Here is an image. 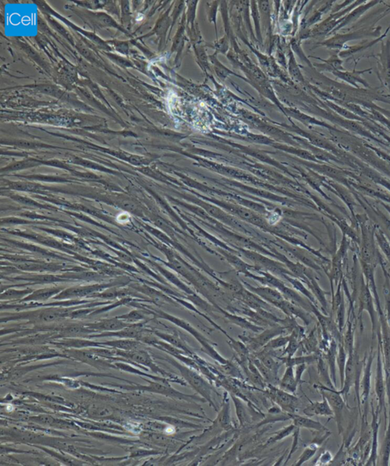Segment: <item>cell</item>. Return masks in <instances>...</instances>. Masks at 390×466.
<instances>
[{
  "label": "cell",
  "mask_w": 390,
  "mask_h": 466,
  "mask_svg": "<svg viewBox=\"0 0 390 466\" xmlns=\"http://www.w3.org/2000/svg\"><path fill=\"white\" fill-rule=\"evenodd\" d=\"M176 366L189 385L191 386L195 392H198L202 398H204L210 404V405L216 410V405L212 400L211 393L213 391L212 386L198 373H197L196 370L194 369L191 368V367H183L179 364H176Z\"/></svg>",
  "instance_id": "1"
},
{
  "label": "cell",
  "mask_w": 390,
  "mask_h": 466,
  "mask_svg": "<svg viewBox=\"0 0 390 466\" xmlns=\"http://www.w3.org/2000/svg\"><path fill=\"white\" fill-rule=\"evenodd\" d=\"M322 396L325 397L329 404L330 407L332 409L334 413V418L337 424L339 433L343 432V410L345 408V401L342 395H341L336 389H331L326 385L321 384L319 386Z\"/></svg>",
  "instance_id": "2"
},
{
  "label": "cell",
  "mask_w": 390,
  "mask_h": 466,
  "mask_svg": "<svg viewBox=\"0 0 390 466\" xmlns=\"http://www.w3.org/2000/svg\"><path fill=\"white\" fill-rule=\"evenodd\" d=\"M267 392L271 399L284 411L293 415L297 410L298 399L293 394L289 393L280 387L277 389L275 385L271 384H269Z\"/></svg>",
  "instance_id": "3"
},
{
  "label": "cell",
  "mask_w": 390,
  "mask_h": 466,
  "mask_svg": "<svg viewBox=\"0 0 390 466\" xmlns=\"http://www.w3.org/2000/svg\"><path fill=\"white\" fill-rule=\"evenodd\" d=\"M377 373H376L375 389L376 396L378 403V408L380 411L384 410V416L386 418V422H387V411L386 407V384L385 379L384 367H383V356L380 347L378 348V355H377Z\"/></svg>",
  "instance_id": "4"
},
{
  "label": "cell",
  "mask_w": 390,
  "mask_h": 466,
  "mask_svg": "<svg viewBox=\"0 0 390 466\" xmlns=\"http://www.w3.org/2000/svg\"><path fill=\"white\" fill-rule=\"evenodd\" d=\"M287 327H282V326H273L271 328L268 329L262 332L260 334L253 338L250 336H239V338L243 341L248 349L253 350V351H258L262 347H265L268 344L271 340L274 339L275 336H280L285 333Z\"/></svg>",
  "instance_id": "5"
},
{
  "label": "cell",
  "mask_w": 390,
  "mask_h": 466,
  "mask_svg": "<svg viewBox=\"0 0 390 466\" xmlns=\"http://www.w3.org/2000/svg\"><path fill=\"white\" fill-rule=\"evenodd\" d=\"M375 353L374 351H371L367 358L366 362L363 364V368H362L361 381H360V387H361V395L360 397V405L365 407V415L362 417L363 419L367 420V415H368V400H369L370 394H371V376H372L373 361H374Z\"/></svg>",
  "instance_id": "6"
},
{
  "label": "cell",
  "mask_w": 390,
  "mask_h": 466,
  "mask_svg": "<svg viewBox=\"0 0 390 466\" xmlns=\"http://www.w3.org/2000/svg\"><path fill=\"white\" fill-rule=\"evenodd\" d=\"M372 424H371V429H372V437H371V450L370 456L368 457V461L365 462L366 465H377V458H378V433L379 427H380V420L378 421L379 413L380 410L377 407V410H374L372 407Z\"/></svg>",
  "instance_id": "7"
},
{
  "label": "cell",
  "mask_w": 390,
  "mask_h": 466,
  "mask_svg": "<svg viewBox=\"0 0 390 466\" xmlns=\"http://www.w3.org/2000/svg\"><path fill=\"white\" fill-rule=\"evenodd\" d=\"M305 416L315 417H334L332 409L330 407L328 401L325 397L322 396V401H310V404L303 410Z\"/></svg>",
  "instance_id": "8"
},
{
  "label": "cell",
  "mask_w": 390,
  "mask_h": 466,
  "mask_svg": "<svg viewBox=\"0 0 390 466\" xmlns=\"http://www.w3.org/2000/svg\"><path fill=\"white\" fill-rule=\"evenodd\" d=\"M339 344L336 340L331 339L330 341L328 350L324 353V359L326 361L329 368L330 376L335 387H337V377H336V364H337V353Z\"/></svg>",
  "instance_id": "9"
},
{
  "label": "cell",
  "mask_w": 390,
  "mask_h": 466,
  "mask_svg": "<svg viewBox=\"0 0 390 466\" xmlns=\"http://www.w3.org/2000/svg\"><path fill=\"white\" fill-rule=\"evenodd\" d=\"M291 418L293 420V424L299 428H305L310 430H314L320 433H325L329 431L323 424H321L319 421H314V420L310 418V417H302L299 415H291Z\"/></svg>",
  "instance_id": "10"
},
{
  "label": "cell",
  "mask_w": 390,
  "mask_h": 466,
  "mask_svg": "<svg viewBox=\"0 0 390 466\" xmlns=\"http://www.w3.org/2000/svg\"><path fill=\"white\" fill-rule=\"evenodd\" d=\"M297 385L298 382L295 377L293 367H287L283 378L279 382V387L294 395L297 389Z\"/></svg>",
  "instance_id": "11"
},
{
  "label": "cell",
  "mask_w": 390,
  "mask_h": 466,
  "mask_svg": "<svg viewBox=\"0 0 390 466\" xmlns=\"http://www.w3.org/2000/svg\"><path fill=\"white\" fill-rule=\"evenodd\" d=\"M319 355H310V356H300L298 357H284L278 358L281 359L283 364L286 365V367H296L299 364H313L314 363H317L319 359Z\"/></svg>",
  "instance_id": "12"
},
{
  "label": "cell",
  "mask_w": 390,
  "mask_h": 466,
  "mask_svg": "<svg viewBox=\"0 0 390 466\" xmlns=\"http://www.w3.org/2000/svg\"><path fill=\"white\" fill-rule=\"evenodd\" d=\"M253 363L257 367L258 370L260 372L261 375L263 377L264 379L266 382L271 384H277L278 382V375H276L272 370L265 367L258 358L253 359Z\"/></svg>",
  "instance_id": "13"
},
{
  "label": "cell",
  "mask_w": 390,
  "mask_h": 466,
  "mask_svg": "<svg viewBox=\"0 0 390 466\" xmlns=\"http://www.w3.org/2000/svg\"><path fill=\"white\" fill-rule=\"evenodd\" d=\"M317 366L319 376L322 378L325 385L331 387V389H336L332 381H331V376H330L329 368H328V364H327L325 359L321 356H319V359H318Z\"/></svg>",
  "instance_id": "14"
},
{
  "label": "cell",
  "mask_w": 390,
  "mask_h": 466,
  "mask_svg": "<svg viewBox=\"0 0 390 466\" xmlns=\"http://www.w3.org/2000/svg\"><path fill=\"white\" fill-rule=\"evenodd\" d=\"M339 344V348H338L337 353V365L339 367L341 387H342L343 385L344 379H345V367H346L347 359H348V353L344 348L342 344Z\"/></svg>",
  "instance_id": "15"
},
{
  "label": "cell",
  "mask_w": 390,
  "mask_h": 466,
  "mask_svg": "<svg viewBox=\"0 0 390 466\" xmlns=\"http://www.w3.org/2000/svg\"><path fill=\"white\" fill-rule=\"evenodd\" d=\"M342 345L346 350L347 353H354V331L353 330L352 324L348 323V328L345 334L342 336Z\"/></svg>",
  "instance_id": "16"
},
{
  "label": "cell",
  "mask_w": 390,
  "mask_h": 466,
  "mask_svg": "<svg viewBox=\"0 0 390 466\" xmlns=\"http://www.w3.org/2000/svg\"><path fill=\"white\" fill-rule=\"evenodd\" d=\"M382 465H389L390 461V410L389 422L386 428L384 441L382 447Z\"/></svg>",
  "instance_id": "17"
},
{
  "label": "cell",
  "mask_w": 390,
  "mask_h": 466,
  "mask_svg": "<svg viewBox=\"0 0 390 466\" xmlns=\"http://www.w3.org/2000/svg\"><path fill=\"white\" fill-rule=\"evenodd\" d=\"M290 338H291V335L286 336L280 335L278 338H274L270 341L268 344L264 347L263 351L271 352L281 348V347H285L289 342Z\"/></svg>",
  "instance_id": "18"
},
{
  "label": "cell",
  "mask_w": 390,
  "mask_h": 466,
  "mask_svg": "<svg viewBox=\"0 0 390 466\" xmlns=\"http://www.w3.org/2000/svg\"><path fill=\"white\" fill-rule=\"evenodd\" d=\"M319 444H316L315 442H312L307 448L304 450L303 453H302L300 456H299V459H298L297 462H296V465H301L302 464L307 462V461L311 459L313 456L316 454V452H317L318 449H319Z\"/></svg>",
  "instance_id": "19"
},
{
  "label": "cell",
  "mask_w": 390,
  "mask_h": 466,
  "mask_svg": "<svg viewBox=\"0 0 390 466\" xmlns=\"http://www.w3.org/2000/svg\"><path fill=\"white\" fill-rule=\"evenodd\" d=\"M231 398L233 402H234L235 406H236V415H237L238 418H239V422H240L241 425H245L248 422V419L246 410H245V407H244L243 404H242L239 398H236L233 395H231Z\"/></svg>",
  "instance_id": "20"
},
{
  "label": "cell",
  "mask_w": 390,
  "mask_h": 466,
  "mask_svg": "<svg viewBox=\"0 0 390 466\" xmlns=\"http://www.w3.org/2000/svg\"><path fill=\"white\" fill-rule=\"evenodd\" d=\"M227 317H228L229 319H230L233 324H236V325L239 326V327H242V328L246 329V330H252V331L256 332V333H258V332L260 331V330H263L262 327L253 325L251 323L245 321L243 318H239V317L229 316V315Z\"/></svg>",
  "instance_id": "21"
},
{
  "label": "cell",
  "mask_w": 390,
  "mask_h": 466,
  "mask_svg": "<svg viewBox=\"0 0 390 466\" xmlns=\"http://www.w3.org/2000/svg\"><path fill=\"white\" fill-rule=\"evenodd\" d=\"M218 424H220L221 427L224 428H227L230 426V404L227 403L224 405L222 411L219 413L217 418Z\"/></svg>",
  "instance_id": "22"
},
{
  "label": "cell",
  "mask_w": 390,
  "mask_h": 466,
  "mask_svg": "<svg viewBox=\"0 0 390 466\" xmlns=\"http://www.w3.org/2000/svg\"><path fill=\"white\" fill-rule=\"evenodd\" d=\"M304 347L308 353H316L317 350L318 342L314 331L312 332L308 338H305L303 341Z\"/></svg>",
  "instance_id": "23"
},
{
  "label": "cell",
  "mask_w": 390,
  "mask_h": 466,
  "mask_svg": "<svg viewBox=\"0 0 390 466\" xmlns=\"http://www.w3.org/2000/svg\"><path fill=\"white\" fill-rule=\"evenodd\" d=\"M295 429H296V426L294 424H291V426H288L286 428L283 429V430L279 431L277 433V436H274V437L271 438V439L268 441V444H271V443L277 442V441H282V439H285L287 436L291 435V433L294 431Z\"/></svg>",
  "instance_id": "24"
},
{
  "label": "cell",
  "mask_w": 390,
  "mask_h": 466,
  "mask_svg": "<svg viewBox=\"0 0 390 466\" xmlns=\"http://www.w3.org/2000/svg\"><path fill=\"white\" fill-rule=\"evenodd\" d=\"M118 204H119V205L121 206V208H124V209H127V210L130 211V212H135V213H136V212L139 211L136 203L130 199L121 200V201H119V202H118Z\"/></svg>",
  "instance_id": "25"
},
{
  "label": "cell",
  "mask_w": 390,
  "mask_h": 466,
  "mask_svg": "<svg viewBox=\"0 0 390 466\" xmlns=\"http://www.w3.org/2000/svg\"><path fill=\"white\" fill-rule=\"evenodd\" d=\"M333 460V456L331 455V453L329 451H325L324 453H322V454L319 456V462H317V464H320V465H327V464L330 463L331 461Z\"/></svg>",
  "instance_id": "26"
},
{
  "label": "cell",
  "mask_w": 390,
  "mask_h": 466,
  "mask_svg": "<svg viewBox=\"0 0 390 466\" xmlns=\"http://www.w3.org/2000/svg\"><path fill=\"white\" fill-rule=\"evenodd\" d=\"M307 370V364H299V365L296 366V374H295V377H296V381H297L298 384L301 382V378H302V373L305 372V370Z\"/></svg>",
  "instance_id": "27"
}]
</instances>
